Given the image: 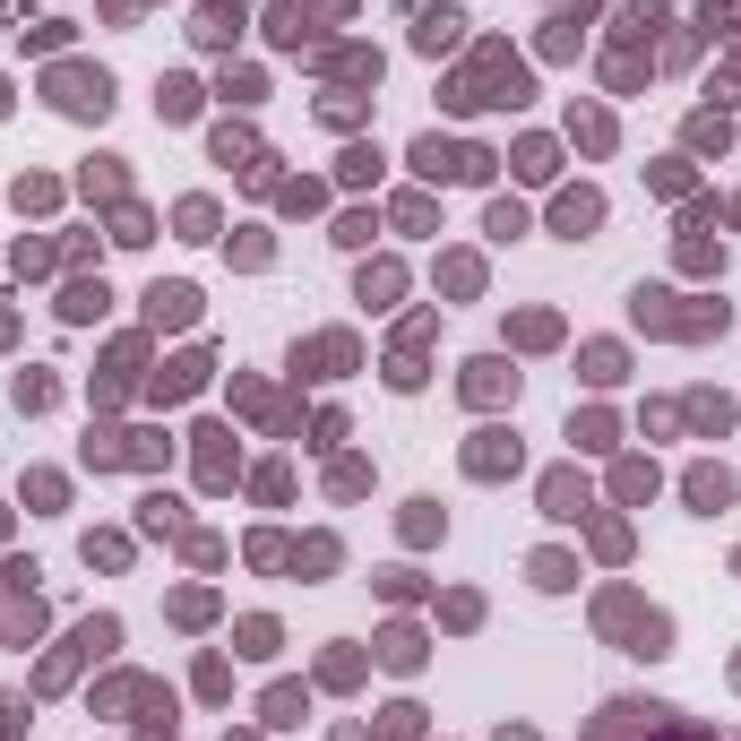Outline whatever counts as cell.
<instances>
[{
  "label": "cell",
  "instance_id": "cell-46",
  "mask_svg": "<svg viewBox=\"0 0 741 741\" xmlns=\"http://www.w3.org/2000/svg\"><path fill=\"white\" fill-rule=\"evenodd\" d=\"M17 405H26V414L52 405V379H43V370H17Z\"/></svg>",
  "mask_w": 741,
  "mask_h": 741
},
{
  "label": "cell",
  "instance_id": "cell-55",
  "mask_svg": "<svg viewBox=\"0 0 741 741\" xmlns=\"http://www.w3.org/2000/svg\"><path fill=\"white\" fill-rule=\"evenodd\" d=\"M379 173V147H346V181H370Z\"/></svg>",
  "mask_w": 741,
  "mask_h": 741
},
{
  "label": "cell",
  "instance_id": "cell-40",
  "mask_svg": "<svg viewBox=\"0 0 741 741\" xmlns=\"http://www.w3.org/2000/svg\"><path fill=\"white\" fill-rule=\"evenodd\" d=\"M17 35H26L35 52H61V43H70V17H43V26H17Z\"/></svg>",
  "mask_w": 741,
  "mask_h": 741
},
{
  "label": "cell",
  "instance_id": "cell-32",
  "mask_svg": "<svg viewBox=\"0 0 741 741\" xmlns=\"http://www.w3.org/2000/svg\"><path fill=\"white\" fill-rule=\"evenodd\" d=\"M578 363H587V379H595V388H613V379H620V346H587Z\"/></svg>",
  "mask_w": 741,
  "mask_h": 741
},
{
  "label": "cell",
  "instance_id": "cell-38",
  "mask_svg": "<svg viewBox=\"0 0 741 741\" xmlns=\"http://www.w3.org/2000/svg\"><path fill=\"white\" fill-rule=\"evenodd\" d=\"M569 129H578V147H595V155L613 147V122H604V113H569Z\"/></svg>",
  "mask_w": 741,
  "mask_h": 741
},
{
  "label": "cell",
  "instance_id": "cell-13",
  "mask_svg": "<svg viewBox=\"0 0 741 741\" xmlns=\"http://www.w3.org/2000/svg\"><path fill=\"white\" fill-rule=\"evenodd\" d=\"M681 492H690V508H707V517H716V508H733V500H741V483L725 475V466H690V483H681Z\"/></svg>",
  "mask_w": 741,
  "mask_h": 741
},
{
  "label": "cell",
  "instance_id": "cell-53",
  "mask_svg": "<svg viewBox=\"0 0 741 741\" xmlns=\"http://www.w3.org/2000/svg\"><path fill=\"white\" fill-rule=\"evenodd\" d=\"M293 561H302V569H337V543H328V535H311V543H302Z\"/></svg>",
  "mask_w": 741,
  "mask_h": 741
},
{
  "label": "cell",
  "instance_id": "cell-56",
  "mask_svg": "<svg viewBox=\"0 0 741 741\" xmlns=\"http://www.w3.org/2000/svg\"><path fill=\"white\" fill-rule=\"evenodd\" d=\"M113 242H147V216L138 208H113Z\"/></svg>",
  "mask_w": 741,
  "mask_h": 741
},
{
  "label": "cell",
  "instance_id": "cell-25",
  "mask_svg": "<svg viewBox=\"0 0 741 741\" xmlns=\"http://www.w3.org/2000/svg\"><path fill=\"white\" fill-rule=\"evenodd\" d=\"M216 164H267V155H259V138H250V129H216Z\"/></svg>",
  "mask_w": 741,
  "mask_h": 741
},
{
  "label": "cell",
  "instance_id": "cell-37",
  "mask_svg": "<svg viewBox=\"0 0 741 741\" xmlns=\"http://www.w3.org/2000/svg\"><path fill=\"white\" fill-rule=\"evenodd\" d=\"M440 526H449V517H440V508H431V500H414V508H405V543H431V535H440Z\"/></svg>",
  "mask_w": 741,
  "mask_h": 741
},
{
  "label": "cell",
  "instance_id": "cell-18",
  "mask_svg": "<svg viewBox=\"0 0 741 741\" xmlns=\"http://www.w3.org/2000/svg\"><path fill=\"white\" fill-rule=\"evenodd\" d=\"M138 526H147V535H190V517H181V500H173V492L138 500Z\"/></svg>",
  "mask_w": 741,
  "mask_h": 741
},
{
  "label": "cell",
  "instance_id": "cell-15",
  "mask_svg": "<svg viewBox=\"0 0 741 741\" xmlns=\"http://www.w3.org/2000/svg\"><path fill=\"white\" fill-rule=\"evenodd\" d=\"M147 319H155V328H190V319H199V293H190V285H155V293H147Z\"/></svg>",
  "mask_w": 741,
  "mask_h": 741
},
{
  "label": "cell",
  "instance_id": "cell-48",
  "mask_svg": "<svg viewBox=\"0 0 741 741\" xmlns=\"http://www.w3.org/2000/svg\"><path fill=\"white\" fill-rule=\"evenodd\" d=\"M87 561H104V569H122V561H129V543H122V535H87Z\"/></svg>",
  "mask_w": 741,
  "mask_h": 741
},
{
  "label": "cell",
  "instance_id": "cell-28",
  "mask_svg": "<svg viewBox=\"0 0 741 741\" xmlns=\"http://www.w3.org/2000/svg\"><path fill=\"white\" fill-rule=\"evenodd\" d=\"M397 285H405V276H397V259L363 267V302H370V311H379V302H397Z\"/></svg>",
  "mask_w": 741,
  "mask_h": 741
},
{
  "label": "cell",
  "instance_id": "cell-26",
  "mask_svg": "<svg viewBox=\"0 0 741 741\" xmlns=\"http://www.w3.org/2000/svg\"><path fill=\"white\" fill-rule=\"evenodd\" d=\"M173 225H181V242H208V234H216V208H208V199H181Z\"/></svg>",
  "mask_w": 741,
  "mask_h": 741
},
{
  "label": "cell",
  "instance_id": "cell-27",
  "mask_svg": "<svg viewBox=\"0 0 741 741\" xmlns=\"http://www.w3.org/2000/svg\"><path fill=\"white\" fill-rule=\"evenodd\" d=\"M328 70H337L346 87H379V52H337Z\"/></svg>",
  "mask_w": 741,
  "mask_h": 741
},
{
  "label": "cell",
  "instance_id": "cell-2",
  "mask_svg": "<svg viewBox=\"0 0 741 741\" xmlns=\"http://www.w3.org/2000/svg\"><path fill=\"white\" fill-rule=\"evenodd\" d=\"M638 328H655V337H725V302H699V311H681V293H664V285H638Z\"/></svg>",
  "mask_w": 741,
  "mask_h": 741
},
{
  "label": "cell",
  "instance_id": "cell-10",
  "mask_svg": "<svg viewBox=\"0 0 741 741\" xmlns=\"http://www.w3.org/2000/svg\"><path fill=\"white\" fill-rule=\"evenodd\" d=\"M457 43H466V17H457V9H423V17H414V52L440 61V52H457Z\"/></svg>",
  "mask_w": 741,
  "mask_h": 741
},
{
  "label": "cell",
  "instance_id": "cell-24",
  "mask_svg": "<svg viewBox=\"0 0 741 741\" xmlns=\"http://www.w3.org/2000/svg\"><path fill=\"white\" fill-rule=\"evenodd\" d=\"M414 733H423V707H414V699L379 707V741H414Z\"/></svg>",
  "mask_w": 741,
  "mask_h": 741
},
{
  "label": "cell",
  "instance_id": "cell-52",
  "mask_svg": "<svg viewBox=\"0 0 741 741\" xmlns=\"http://www.w3.org/2000/svg\"><path fill=\"white\" fill-rule=\"evenodd\" d=\"M397 225L405 234H431V199H397Z\"/></svg>",
  "mask_w": 741,
  "mask_h": 741
},
{
  "label": "cell",
  "instance_id": "cell-57",
  "mask_svg": "<svg viewBox=\"0 0 741 741\" xmlns=\"http://www.w3.org/2000/svg\"><path fill=\"white\" fill-rule=\"evenodd\" d=\"M500 741H535V733H526V725H517V733H500Z\"/></svg>",
  "mask_w": 741,
  "mask_h": 741
},
{
  "label": "cell",
  "instance_id": "cell-20",
  "mask_svg": "<svg viewBox=\"0 0 741 741\" xmlns=\"http://www.w3.org/2000/svg\"><path fill=\"white\" fill-rule=\"evenodd\" d=\"M302 707H311V699H302V681H276V690L259 699V716H267V725H302Z\"/></svg>",
  "mask_w": 741,
  "mask_h": 741
},
{
  "label": "cell",
  "instance_id": "cell-21",
  "mask_svg": "<svg viewBox=\"0 0 741 741\" xmlns=\"http://www.w3.org/2000/svg\"><path fill=\"white\" fill-rule=\"evenodd\" d=\"M155 113H164V122H190V113H199V87H190V78H164V87H155Z\"/></svg>",
  "mask_w": 741,
  "mask_h": 741
},
{
  "label": "cell",
  "instance_id": "cell-54",
  "mask_svg": "<svg viewBox=\"0 0 741 741\" xmlns=\"http://www.w3.org/2000/svg\"><path fill=\"white\" fill-rule=\"evenodd\" d=\"M225 96L234 104H259V70H225Z\"/></svg>",
  "mask_w": 741,
  "mask_h": 741
},
{
  "label": "cell",
  "instance_id": "cell-5",
  "mask_svg": "<svg viewBox=\"0 0 741 741\" xmlns=\"http://www.w3.org/2000/svg\"><path fill=\"white\" fill-rule=\"evenodd\" d=\"M113 646H122V620H78V638H70V646H61V655H52V664H43V690H61V681H70V673H78V664H87V655H113Z\"/></svg>",
  "mask_w": 741,
  "mask_h": 741
},
{
  "label": "cell",
  "instance_id": "cell-58",
  "mask_svg": "<svg viewBox=\"0 0 741 741\" xmlns=\"http://www.w3.org/2000/svg\"><path fill=\"white\" fill-rule=\"evenodd\" d=\"M0 113H9V78H0Z\"/></svg>",
  "mask_w": 741,
  "mask_h": 741
},
{
  "label": "cell",
  "instance_id": "cell-35",
  "mask_svg": "<svg viewBox=\"0 0 741 741\" xmlns=\"http://www.w3.org/2000/svg\"><path fill=\"white\" fill-rule=\"evenodd\" d=\"M690 423H699V431H725V423H733V405H725V397H707V388H699V397H690Z\"/></svg>",
  "mask_w": 741,
  "mask_h": 741
},
{
  "label": "cell",
  "instance_id": "cell-31",
  "mask_svg": "<svg viewBox=\"0 0 741 741\" xmlns=\"http://www.w3.org/2000/svg\"><path fill=\"white\" fill-rule=\"evenodd\" d=\"M613 492L620 500H655V466H638V457H629V466L613 475Z\"/></svg>",
  "mask_w": 741,
  "mask_h": 741
},
{
  "label": "cell",
  "instance_id": "cell-22",
  "mask_svg": "<svg viewBox=\"0 0 741 741\" xmlns=\"http://www.w3.org/2000/svg\"><path fill=\"white\" fill-rule=\"evenodd\" d=\"M517 173H526V181H552V173H561V147H552V138H526V147H517Z\"/></svg>",
  "mask_w": 741,
  "mask_h": 741
},
{
  "label": "cell",
  "instance_id": "cell-29",
  "mask_svg": "<svg viewBox=\"0 0 741 741\" xmlns=\"http://www.w3.org/2000/svg\"><path fill=\"white\" fill-rule=\"evenodd\" d=\"M483 234H492V242H517V234H526V208H517V199H492V216H483Z\"/></svg>",
  "mask_w": 741,
  "mask_h": 741
},
{
  "label": "cell",
  "instance_id": "cell-9",
  "mask_svg": "<svg viewBox=\"0 0 741 741\" xmlns=\"http://www.w3.org/2000/svg\"><path fill=\"white\" fill-rule=\"evenodd\" d=\"M595 225H604V199H595V190H561V199H552V234H569V242H587Z\"/></svg>",
  "mask_w": 741,
  "mask_h": 741
},
{
  "label": "cell",
  "instance_id": "cell-4",
  "mask_svg": "<svg viewBox=\"0 0 741 741\" xmlns=\"http://www.w3.org/2000/svg\"><path fill=\"white\" fill-rule=\"evenodd\" d=\"M43 96H52L70 122H104V113H113V78H104V70H87V61H61V70L43 78Z\"/></svg>",
  "mask_w": 741,
  "mask_h": 741
},
{
  "label": "cell",
  "instance_id": "cell-47",
  "mask_svg": "<svg viewBox=\"0 0 741 741\" xmlns=\"http://www.w3.org/2000/svg\"><path fill=\"white\" fill-rule=\"evenodd\" d=\"M699 26H707V35H733L741 9H733V0H707V9H699Z\"/></svg>",
  "mask_w": 741,
  "mask_h": 741
},
{
  "label": "cell",
  "instance_id": "cell-6",
  "mask_svg": "<svg viewBox=\"0 0 741 741\" xmlns=\"http://www.w3.org/2000/svg\"><path fill=\"white\" fill-rule=\"evenodd\" d=\"M604 629H620V638H629V655H673V646H664V638H673V629H664V613H638L629 595H604Z\"/></svg>",
  "mask_w": 741,
  "mask_h": 741
},
{
  "label": "cell",
  "instance_id": "cell-51",
  "mask_svg": "<svg viewBox=\"0 0 741 741\" xmlns=\"http://www.w3.org/2000/svg\"><path fill=\"white\" fill-rule=\"evenodd\" d=\"M725 138H733V122H716V113H699V122H690V147H725Z\"/></svg>",
  "mask_w": 741,
  "mask_h": 741
},
{
  "label": "cell",
  "instance_id": "cell-59",
  "mask_svg": "<svg viewBox=\"0 0 741 741\" xmlns=\"http://www.w3.org/2000/svg\"><path fill=\"white\" fill-rule=\"evenodd\" d=\"M337 741H370V733H337Z\"/></svg>",
  "mask_w": 741,
  "mask_h": 741
},
{
  "label": "cell",
  "instance_id": "cell-19",
  "mask_svg": "<svg viewBox=\"0 0 741 741\" xmlns=\"http://www.w3.org/2000/svg\"><path fill=\"white\" fill-rule=\"evenodd\" d=\"M379 664H388V673H414V664H423V629H405V620H397V629L379 638Z\"/></svg>",
  "mask_w": 741,
  "mask_h": 741
},
{
  "label": "cell",
  "instance_id": "cell-39",
  "mask_svg": "<svg viewBox=\"0 0 741 741\" xmlns=\"http://www.w3.org/2000/svg\"><path fill=\"white\" fill-rule=\"evenodd\" d=\"M328 492H337V500H354V492H370V466H363V457H346V466H337V475H328Z\"/></svg>",
  "mask_w": 741,
  "mask_h": 741
},
{
  "label": "cell",
  "instance_id": "cell-50",
  "mask_svg": "<svg viewBox=\"0 0 741 741\" xmlns=\"http://www.w3.org/2000/svg\"><path fill=\"white\" fill-rule=\"evenodd\" d=\"M242 655H276V620H242Z\"/></svg>",
  "mask_w": 741,
  "mask_h": 741
},
{
  "label": "cell",
  "instance_id": "cell-3",
  "mask_svg": "<svg viewBox=\"0 0 741 741\" xmlns=\"http://www.w3.org/2000/svg\"><path fill=\"white\" fill-rule=\"evenodd\" d=\"M492 147H466V138H440V129H431V138H414V173H423V181H492Z\"/></svg>",
  "mask_w": 741,
  "mask_h": 741
},
{
  "label": "cell",
  "instance_id": "cell-7",
  "mask_svg": "<svg viewBox=\"0 0 741 741\" xmlns=\"http://www.w3.org/2000/svg\"><path fill=\"white\" fill-rule=\"evenodd\" d=\"M466 475H475V483L517 475V431H475V440H466Z\"/></svg>",
  "mask_w": 741,
  "mask_h": 741
},
{
  "label": "cell",
  "instance_id": "cell-17",
  "mask_svg": "<svg viewBox=\"0 0 741 741\" xmlns=\"http://www.w3.org/2000/svg\"><path fill=\"white\" fill-rule=\"evenodd\" d=\"M190 35H199V43H234V35H242V0H208Z\"/></svg>",
  "mask_w": 741,
  "mask_h": 741
},
{
  "label": "cell",
  "instance_id": "cell-44",
  "mask_svg": "<svg viewBox=\"0 0 741 741\" xmlns=\"http://www.w3.org/2000/svg\"><path fill=\"white\" fill-rule=\"evenodd\" d=\"M370 234H379V216H363V208H354V216H337V242H346V250H363Z\"/></svg>",
  "mask_w": 741,
  "mask_h": 741
},
{
  "label": "cell",
  "instance_id": "cell-45",
  "mask_svg": "<svg viewBox=\"0 0 741 741\" xmlns=\"http://www.w3.org/2000/svg\"><path fill=\"white\" fill-rule=\"evenodd\" d=\"M0 629H9V646H26V638L43 629V613H35V595H26V613H0Z\"/></svg>",
  "mask_w": 741,
  "mask_h": 741
},
{
  "label": "cell",
  "instance_id": "cell-41",
  "mask_svg": "<svg viewBox=\"0 0 741 741\" xmlns=\"http://www.w3.org/2000/svg\"><path fill=\"white\" fill-rule=\"evenodd\" d=\"M440 285H449V293H475L483 267H475V259H440Z\"/></svg>",
  "mask_w": 741,
  "mask_h": 741
},
{
  "label": "cell",
  "instance_id": "cell-42",
  "mask_svg": "<svg viewBox=\"0 0 741 741\" xmlns=\"http://www.w3.org/2000/svg\"><path fill=\"white\" fill-rule=\"evenodd\" d=\"M319 681H337V690H346V681H363V655H354V646H337V655L319 664Z\"/></svg>",
  "mask_w": 741,
  "mask_h": 741
},
{
  "label": "cell",
  "instance_id": "cell-11",
  "mask_svg": "<svg viewBox=\"0 0 741 741\" xmlns=\"http://www.w3.org/2000/svg\"><path fill=\"white\" fill-rule=\"evenodd\" d=\"M475 405H500V397H517V370L500 363V354H483V363H466V379H457Z\"/></svg>",
  "mask_w": 741,
  "mask_h": 741
},
{
  "label": "cell",
  "instance_id": "cell-16",
  "mask_svg": "<svg viewBox=\"0 0 741 741\" xmlns=\"http://www.w3.org/2000/svg\"><path fill=\"white\" fill-rule=\"evenodd\" d=\"M199 379H208V354H181V363H164V370H155L147 388H155V405H164V397H190Z\"/></svg>",
  "mask_w": 741,
  "mask_h": 741
},
{
  "label": "cell",
  "instance_id": "cell-30",
  "mask_svg": "<svg viewBox=\"0 0 741 741\" xmlns=\"http://www.w3.org/2000/svg\"><path fill=\"white\" fill-rule=\"evenodd\" d=\"M87 199H122V155H96L87 164Z\"/></svg>",
  "mask_w": 741,
  "mask_h": 741
},
{
  "label": "cell",
  "instance_id": "cell-8",
  "mask_svg": "<svg viewBox=\"0 0 741 741\" xmlns=\"http://www.w3.org/2000/svg\"><path fill=\"white\" fill-rule=\"evenodd\" d=\"M587 475H578V466H552V475H543V517H561V526H569V517H587Z\"/></svg>",
  "mask_w": 741,
  "mask_h": 741
},
{
  "label": "cell",
  "instance_id": "cell-36",
  "mask_svg": "<svg viewBox=\"0 0 741 741\" xmlns=\"http://www.w3.org/2000/svg\"><path fill=\"white\" fill-rule=\"evenodd\" d=\"M569 440H578V449H613V414H578Z\"/></svg>",
  "mask_w": 741,
  "mask_h": 741
},
{
  "label": "cell",
  "instance_id": "cell-60",
  "mask_svg": "<svg viewBox=\"0 0 741 741\" xmlns=\"http://www.w3.org/2000/svg\"><path fill=\"white\" fill-rule=\"evenodd\" d=\"M733 681H741V664H733Z\"/></svg>",
  "mask_w": 741,
  "mask_h": 741
},
{
  "label": "cell",
  "instance_id": "cell-14",
  "mask_svg": "<svg viewBox=\"0 0 741 741\" xmlns=\"http://www.w3.org/2000/svg\"><path fill=\"white\" fill-rule=\"evenodd\" d=\"M190 440H199V475H208V483H216V492H225V483H234V449H225V440H234V431H225V423H199V431H190Z\"/></svg>",
  "mask_w": 741,
  "mask_h": 741
},
{
  "label": "cell",
  "instance_id": "cell-1",
  "mask_svg": "<svg viewBox=\"0 0 741 741\" xmlns=\"http://www.w3.org/2000/svg\"><path fill=\"white\" fill-rule=\"evenodd\" d=\"M449 104L457 113H483V104H526V70L508 43H475V61L449 78Z\"/></svg>",
  "mask_w": 741,
  "mask_h": 741
},
{
  "label": "cell",
  "instance_id": "cell-33",
  "mask_svg": "<svg viewBox=\"0 0 741 741\" xmlns=\"http://www.w3.org/2000/svg\"><path fill=\"white\" fill-rule=\"evenodd\" d=\"M104 302H113V293H104V285H70V293H61V311H70V319H96V311H104Z\"/></svg>",
  "mask_w": 741,
  "mask_h": 741
},
{
  "label": "cell",
  "instance_id": "cell-43",
  "mask_svg": "<svg viewBox=\"0 0 741 741\" xmlns=\"http://www.w3.org/2000/svg\"><path fill=\"white\" fill-rule=\"evenodd\" d=\"M208 613H216V595H208V587H190V595H173V620H190V629H199Z\"/></svg>",
  "mask_w": 741,
  "mask_h": 741
},
{
  "label": "cell",
  "instance_id": "cell-23",
  "mask_svg": "<svg viewBox=\"0 0 741 741\" xmlns=\"http://www.w3.org/2000/svg\"><path fill=\"white\" fill-rule=\"evenodd\" d=\"M526 578H535V587H578V561H569V552H535Z\"/></svg>",
  "mask_w": 741,
  "mask_h": 741
},
{
  "label": "cell",
  "instance_id": "cell-49",
  "mask_svg": "<svg viewBox=\"0 0 741 741\" xmlns=\"http://www.w3.org/2000/svg\"><path fill=\"white\" fill-rule=\"evenodd\" d=\"M595 552H604V561H629V526H613V517H604V526H595Z\"/></svg>",
  "mask_w": 741,
  "mask_h": 741
},
{
  "label": "cell",
  "instance_id": "cell-12",
  "mask_svg": "<svg viewBox=\"0 0 741 741\" xmlns=\"http://www.w3.org/2000/svg\"><path fill=\"white\" fill-rule=\"evenodd\" d=\"M363 354H354V337H311L302 354H293V370H319V379H337V370H354Z\"/></svg>",
  "mask_w": 741,
  "mask_h": 741
},
{
  "label": "cell",
  "instance_id": "cell-34",
  "mask_svg": "<svg viewBox=\"0 0 741 741\" xmlns=\"http://www.w3.org/2000/svg\"><path fill=\"white\" fill-rule=\"evenodd\" d=\"M517 346H561V319H552V311H526V319H517Z\"/></svg>",
  "mask_w": 741,
  "mask_h": 741
}]
</instances>
